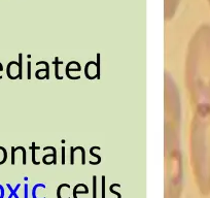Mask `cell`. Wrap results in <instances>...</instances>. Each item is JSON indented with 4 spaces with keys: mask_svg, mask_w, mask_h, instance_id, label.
Here are the masks:
<instances>
[{
    "mask_svg": "<svg viewBox=\"0 0 210 198\" xmlns=\"http://www.w3.org/2000/svg\"><path fill=\"white\" fill-rule=\"evenodd\" d=\"M102 180H103V185H102V198H105V186H104V184H105V177L104 175H103L102 177Z\"/></svg>",
    "mask_w": 210,
    "mask_h": 198,
    "instance_id": "cell-4",
    "label": "cell"
},
{
    "mask_svg": "<svg viewBox=\"0 0 210 198\" xmlns=\"http://www.w3.org/2000/svg\"><path fill=\"white\" fill-rule=\"evenodd\" d=\"M63 150H62V163H65V149L62 148Z\"/></svg>",
    "mask_w": 210,
    "mask_h": 198,
    "instance_id": "cell-5",
    "label": "cell"
},
{
    "mask_svg": "<svg viewBox=\"0 0 210 198\" xmlns=\"http://www.w3.org/2000/svg\"><path fill=\"white\" fill-rule=\"evenodd\" d=\"M7 159V152L3 147H0V165L5 163Z\"/></svg>",
    "mask_w": 210,
    "mask_h": 198,
    "instance_id": "cell-1",
    "label": "cell"
},
{
    "mask_svg": "<svg viewBox=\"0 0 210 198\" xmlns=\"http://www.w3.org/2000/svg\"><path fill=\"white\" fill-rule=\"evenodd\" d=\"M22 54L19 55V69H20V71H19V79H22Z\"/></svg>",
    "mask_w": 210,
    "mask_h": 198,
    "instance_id": "cell-2",
    "label": "cell"
},
{
    "mask_svg": "<svg viewBox=\"0 0 210 198\" xmlns=\"http://www.w3.org/2000/svg\"><path fill=\"white\" fill-rule=\"evenodd\" d=\"M96 175L93 177V181H94V184H93V198H97V192H96Z\"/></svg>",
    "mask_w": 210,
    "mask_h": 198,
    "instance_id": "cell-3",
    "label": "cell"
}]
</instances>
